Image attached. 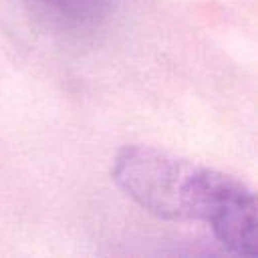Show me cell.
Masks as SVG:
<instances>
[{
  "label": "cell",
  "instance_id": "6da1fadb",
  "mask_svg": "<svg viewBox=\"0 0 258 258\" xmlns=\"http://www.w3.org/2000/svg\"><path fill=\"white\" fill-rule=\"evenodd\" d=\"M113 181L143 210L165 220L206 222L220 244L256 254V200L236 177L153 147H123Z\"/></svg>",
  "mask_w": 258,
  "mask_h": 258
},
{
  "label": "cell",
  "instance_id": "7a4b0ae2",
  "mask_svg": "<svg viewBox=\"0 0 258 258\" xmlns=\"http://www.w3.org/2000/svg\"><path fill=\"white\" fill-rule=\"evenodd\" d=\"M44 2L73 18H95L103 14L109 0H44Z\"/></svg>",
  "mask_w": 258,
  "mask_h": 258
}]
</instances>
